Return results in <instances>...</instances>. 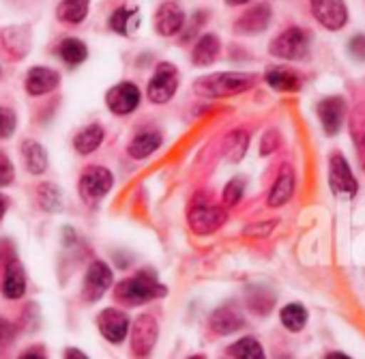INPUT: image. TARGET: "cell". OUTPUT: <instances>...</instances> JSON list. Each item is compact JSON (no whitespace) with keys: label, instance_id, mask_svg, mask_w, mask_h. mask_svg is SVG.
Returning <instances> with one entry per match:
<instances>
[{"label":"cell","instance_id":"7a4b0ae2","mask_svg":"<svg viewBox=\"0 0 365 359\" xmlns=\"http://www.w3.org/2000/svg\"><path fill=\"white\" fill-rule=\"evenodd\" d=\"M254 84H256L254 74L226 71V74H213V76H205L196 80L194 89L202 97H232V95L254 89Z\"/></svg>","mask_w":365,"mask_h":359},{"label":"cell","instance_id":"e0dca14e","mask_svg":"<svg viewBox=\"0 0 365 359\" xmlns=\"http://www.w3.org/2000/svg\"><path fill=\"white\" fill-rule=\"evenodd\" d=\"M26 293V273L18 258L7 261L5 265V278H3V295L11 301L22 299Z\"/></svg>","mask_w":365,"mask_h":359},{"label":"cell","instance_id":"7bdbcfd3","mask_svg":"<svg viewBox=\"0 0 365 359\" xmlns=\"http://www.w3.org/2000/svg\"><path fill=\"white\" fill-rule=\"evenodd\" d=\"M65 359H88V357H86L80 348H67Z\"/></svg>","mask_w":365,"mask_h":359},{"label":"cell","instance_id":"8992f818","mask_svg":"<svg viewBox=\"0 0 365 359\" xmlns=\"http://www.w3.org/2000/svg\"><path fill=\"white\" fill-rule=\"evenodd\" d=\"M329 186L339 198H352L359 190L356 178L352 176V170L341 153H333L329 159Z\"/></svg>","mask_w":365,"mask_h":359},{"label":"cell","instance_id":"277c9868","mask_svg":"<svg viewBox=\"0 0 365 359\" xmlns=\"http://www.w3.org/2000/svg\"><path fill=\"white\" fill-rule=\"evenodd\" d=\"M226 211L217 205H213L211 201H205L202 196H198L190 209L187 222L192 226V231L196 235H211L215 231H220L226 224Z\"/></svg>","mask_w":365,"mask_h":359},{"label":"cell","instance_id":"d590c367","mask_svg":"<svg viewBox=\"0 0 365 359\" xmlns=\"http://www.w3.org/2000/svg\"><path fill=\"white\" fill-rule=\"evenodd\" d=\"M16 131V114L9 108H0V138H9Z\"/></svg>","mask_w":365,"mask_h":359},{"label":"cell","instance_id":"d6a6232c","mask_svg":"<svg viewBox=\"0 0 365 359\" xmlns=\"http://www.w3.org/2000/svg\"><path fill=\"white\" fill-rule=\"evenodd\" d=\"M352 138L356 144L359 161L365 170V108H359L356 116L352 118Z\"/></svg>","mask_w":365,"mask_h":359},{"label":"cell","instance_id":"603a6c76","mask_svg":"<svg viewBox=\"0 0 365 359\" xmlns=\"http://www.w3.org/2000/svg\"><path fill=\"white\" fill-rule=\"evenodd\" d=\"M220 50H222V44H220L217 35H202L196 41V48H194V54H192L194 65H198V67L211 65L220 56Z\"/></svg>","mask_w":365,"mask_h":359},{"label":"cell","instance_id":"f1b7e54d","mask_svg":"<svg viewBox=\"0 0 365 359\" xmlns=\"http://www.w3.org/2000/svg\"><path fill=\"white\" fill-rule=\"evenodd\" d=\"M228 353L235 357V359H267L264 357V350L260 346V342L256 338H241L239 342H235Z\"/></svg>","mask_w":365,"mask_h":359},{"label":"cell","instance_id":"ac0fdd59","mask_svg":"<svg viewBox=\"0 0 365 359\" xmlns=\"http://www.w3.org/2000/svg\"><path fill=\"white\" fill-rule=\"evenodd\" d=\"M61 82V76L58 71L50 69V67H33L29 74H26V91L37 97V95H48L52 93Z\"/></svg>","mask_w":365,"mask_h":359},{"label":"cell","instance_id":"cb8c5ba5","mask_svg":"<svg viewBox=\"0 0 365 359\" xmlns=\"http://www.w3.org/2000/svg\"><path fill=\"white\" fill-rule=\"evenodd\" d=\"M22 157L31 174H43L48 170V153L39 142L26 140L22 144Z\"/></svg>","mask_w":365,"mask_h":359},{"label":"cell","instance_id":"5b68a950","mask_svg":"<svg viewBox=\"0 0 365 359\" xmlns=\"http://www.w3.org/2000/svg\"><path fill=\"white\" fill-rule=\"evenodd\" d=\"M114 186V176L103 166H88L80 176V196L86 205H97Z\"/></svg>","mask_w":365,"mask_h":359},{"label":"cell","instance_id":"44dd1931","mask_svg":"<svg viewBox=\"0 0 365 359\" xmlns=\"http://www.w3.org/2000/svg\"><path fill=\"white\" fill-rule=\"evenodd\" d=\"M267 84L277 93H297L301 89V76L288 67H271L264 74Z\"/></svg>","mask_w":365,"mask_h":359},{"label":"cell","instance_id":"83f0119b","mask_svg":"<svg viewBox=\"0 0 365 359\" xmlns=\"http://www.w3.org/2000/svg\"><path fill=\"white\" fill-rule=\"evenodd\" d=\"M138 26V11L133 7H120L110 18V29L118 35H129Z\"/></svg>","mask_w":365,"mask_h":359},{"label":"cell","instance_id":"2e32d148","mask_svg":"<svg viewBox=\"0 0 365 359\" xmlns=\"http://www.w3.org/2000/svg\"><path fill=\"white\" fill-rule=\"evenodd\" d=\"M0 37H3L5 52L11 59L20 61L29 54V50H31V29L29 26H7Z\"/></svg>","mask_w":365,"mask_h":359},{"label":"cell","instance_id":"6da1fadb","mask_svg":"<svg viewBox=\"0 0 365 359\" xmlns=\"http://www.w3.org/2000/svg\"><path fill=\"white\" fill-rule=\"evenodd\" d=\"M168 290L165 286H161L157 282V278H153L148 271H140L133 278H127L123 282H118L114 286V299L127 308H135L142 303H148L153 299L163 297Z\"/></svg>","mask_w":365,"mask_h":359},{"label":"cell","instance_id":"52a82bcc","mask_svg":"<svg viewBox=\"0 0 365 359\" xmlns=\"http://www.w3.org/2000/svg\"><path fill=\"white\" fill-rule=\"evenodd\" d=\"M178 89V69L172 63H159L150 82H148V99L153 103H168Z\"/></svg>","mask_w":365,"mask_h":359},{"label":"cell","instance_id":"9a60e30c","mask_svg":"<svg viewBox=\"0 0 365 359\" xmlns=\"http://www.w3.org/2000/svg\"><path fill=\"white\" fill-rule=\"evenodd\" d=\"M271 7L267 3H260L256 7H250L237 22H235V31L241 33V35H256V33H262L269 22H271Z\"/></svg>","mask_w":365,"mask_h":359},{"label":"cell","instance_id":"b9f144b4","mask_svg":"<svg viewBox=\"0 0 365 359\" xmlns=\"http://www.w3.org/2000/svg\"><path fill=\"white\" fill-rule=\"evenodd\" d=\"M18 359H48V357H46V353H43V348H41V346H39V348H37V346H33V348L24 350Z\"/></svg>","mask_w":365,"mask_h":359},{"label":"cell","instance_id":"ffe728a7","mask_svg":"<svg viewBox=\"0 0 365 359\" xmlns=\"http://www.w3.org/2000/svg\"><path fill=\"white\" fill-rule=\"evenodd\" d=\"M292 194H294V172H292L290 166H282V170H279V174L275 178V183H273V188L269 192L267 203H269V207L275 209V207L286 205L292 198Z\"/></svg>","mask_w":365,"mask_h":359},{"label":"cell","instance_id":"7dc6e473","mask_svg":"<svg viewBox=\"0 0 365 359\" xmlns=\"http://www.w3.org/2000/svg\"><path fill=\"white\" fill-rule=\"evenodd\" d=\"M190 359H205L202 355H194V357H190Z\"/></svg>","mask_w":365,"mask_h":359},{"label":"cell","instance_id":"9c48e42d","mask_svg":"<svg viewBox=\"0 0 365 359\" xmlns=\"http://www.w3.org/2000/svg\"><path fill=\"white\" fill-rule=\"evenodd\" d=\"M312 16L327 31H341L348 22V9L344 0H309Z\"/></svg>","mask_w":365,"mask_h":359},{"label":"cell","instance_id":"484cf974","mask_svg":"<svg viewBox=\"0 0 365 359\" xmlns=\"http://www.w3.org/2000/svg\"><path fill=\"white\" fill-rule=\"evenodd\" d=\"M103 142V127L101 125H88L82 131L76 133L73 138V146L80 155H88L95 153Z\"/></svg>","mask_w":365,"mask_h":359},{"label":"cell","instance_id":"30bf717a","mask_svg":"<svg viewBox=\"0 0 365 359\" xmlns=\"http://www.w3.org/2000/svg\"><path fill=\"white\" fill-rule=\"evenodd\" d=\"M110 286H112V271H110V267L106 263H101V261L91 263L88 271L84 275V286H82L84 301H91V303L99 301Z\"/></svg>","mask_w":365,"mask_h":359},{"label":"cell","instance_id":"d4e9b609","mask_svg":"<svg viewBox=\"0 0 365 359\" xmlns=\"http://www.w3.org/2000/svg\"><path fill=\"white\" fill-rule=\"evenodd\" d=\"M161 146V136L157 131H144V133H138L129 146H127V153L133 157V159H144L148 155H153L157 148Z\"/></svg>","mask_w":365,"mask_h":359},{"label":"cell","instance_id":"f35d334b","mask_svg":"<svg viewBox=\"0 0 365 359\" xmlns=\"http://www.w3.org/2000/svg\"><path fill=\"white\" fill-rule=\"evenodd\" d=\"M275 226H277L275 220L262 222V224H254V226H247V228H245V237H267V235H271V231H273Z\"/></svg>","mask_w":365,"mask_h":359},{"label":"cell","instance_id":"4fadbf2b","mask_svg":"<svg viewBox=\"0 0 365 359\" xmlns=\"http://www.w3.org/2000/svg\"><path fill=\"white\" fill-rule=\"evenodd\" d=\"M318 118L322 123V129L327 136L339 133L344 121H346V101L344 97H327L318 103Z\"/></svg>","mask_w":365,"mask_h":359},{"label":"cell","instance_id":"e575fe53","mask_svg":"<svg viewBox=\"0 0 365 359\" xmlns=\"http://www.w3.org/2000/svg\"><path fill=\"white\" fill-rule=\"evenodd\" d=\"M250 308L256 312V314H267L271 308H273V297L269 295V293H264V290H254L252 295H250Z\"/></svg>","mask_w":365,"mask_h":359},{"label":"cell","instance_id":"ee69618b","mask_svg":"<svg viewBox=\"0 0 365 359\" xmlns=\"http://www.w3.org/2000/svg\"><path fill=\"white\" fill-rule=\"evenodd\" d=\"M5 211H7V198H5V196H0V220H3Z\"/></svg>","mask_w":365,"mask_h":359},{"label":"cell","instance_id":"ba28073f","mask_svg":"<svg viewBox=\"0 0 365 359\" xmlns=\"http://www.w3.org/2000/svg\"><path fill=\"white\" fill-rule=\"evenodd\" d=\"M159 335V325L153 314H140L131 325V350L135 357H146Z\"/></svg>","mask_w":365,"mask_h":359},{"label":"cell","instance_id":"5bb4252c","mask_svg":"<svg viewBox=\"0 0 365 359\" xmlns=\"http://www.w3.org/2000/svg\"><path fill=\"white\" fill-rule=\"evenodd\" d=\"M182 26H185V14H182L178 3L168 0V3H163L157 9V14H155V31L161 37H172V35L180 33Z\"/></svg>","mask_w":365,"mask_h":359},{"label":"cell","instance_id":"8d00e7d4","mask_svg":"<svg viewBox=\"0 0 365 359\" xmlns=\"http://www.w3.org/2000/svg\"><path fill=\"white\" fill-rule=\"evenodd\" d=\"M14 176H16L14 163L9 161V157L3 151H0V188L11 186L14 183Z\"/></svg>","mask_w":365,"mask_h":359},{"label":"cell","instance_id":"f546056e","mask_svg":"<svg viewBox=\"0 0 365 359\" xmlns=\"http://www.w3.org/2000/svg\"><path fill=\"white\" fill-rule=\"evenodd\" d=\"M247 144H250V133H247V131L237 129V131L228 133V136H226V144H224L226 157H228L230 161H235V163H237V161L245 155Z\"/></svg>","mask_w":365,"mask_h":359},{"label":"cell","instance_id":"bcb514c9","mask_svg":"<svg viewBox=\"0 0 365 359\" xmlns=\"http://www.w3.org/2000/svg\"><path fill=\"white\" fill-rule=\"evenodd\" d=\"M228 5H232V7H237V5H245V3H250V0H226Z\"/></svg>","mask_w":365,"mask_h":359},{"label":"cell","instance_id":"7402d4cb","mask_svg":"<svg viewBox=\"0 0 365 359\" xmlns=\"http://www.w3.org/2000/svg\"><path fill=\"white\" fill-rule=\"evenodd\" d=\"M88 7H91V0H61L56 18L69 26H78L86 20Z\"/></svg>","mask_w":365,"mask_h":359},{"label":"cell","instance_id":"c3c4849f","mask_svg":"<svg viewBox=\"0 0 365 359\" xmlns=\"http://www.w3.org/2000/svg\"><path fill=\"white\" fill-rule=\"evenodd\" d=\"M0 76H3V71H0Z\"/></svg>","mask_w":365,"mask_h":359},{"label":"cell","instance_id":"836d02e7","mask_svg":"<svg viewBox=\"0 0 365 359\" xmlns=\"http://www.w3.org/2000/svg\"><path fill=\"white\" fill-rule=\"evenodd\" d=\"M243 190H245V181H243V178H232V181L224 188V194H222L224 205L226 207L239 205V201L243 198Z\"/></svg>","mask_w":365,"mask_h":359},{"label":"cell","instance_id":"7c38bea8","mask_svg":"<svg viewBox=\"0 0 365 359\" xmlns=\"http://www.w3.org/2000/svg\"><path fill=\"white\" fill-rule=\"evenodd\" d=\"M97 325H99L101 335L112 344H120L129 333V316L116 308L103 310L97 318Z\"/></svg>","mask_w":365,"mask_h":359},{"label":"cell","instance_id":"4316f807","mask_svg":"<svg viewBox=\"0 0 365 359\" xmlns=\"http://www.w3.org/2000/svg\"><path fill=\"white\" fill-rule=\"evenodd\" d=\"M58 54H61V59H63L67 65L76 67V65H80V63L86 61L88 48L84 46V41H80V39H76V37H69V39H63V41H61Z\"/></svg>","mask_w":365,"mask_h":359},{"label":"cell","instance_id":"3957f363","mask_svg":"<svg viewBox=\"0 0 365 359\" xmlns=\"http://www.w3.org/2000/svg\"><path fill=\"white\" fill-rule=\"evenodd\" d=\"M269 52L277 59H286V61H303L309 56V35L303 29H286L282 35H277L271 46Z\"/></svg>","mask_w":365,"mask_h":359},{"label":"cell","instance_id":"d6986e66","mask_svg":"<svg viewBox=\"0 0 365 359\" xmlns=\"http://www.w3.org/2000/svg\"><path fill=\"white\" fill-rule=\"evenodd\" d=\"M245 320L243 316L232 308V305H224V308H217L211 318H209V329L215 333V335H228V333H235L239 329H243Z\"/></svg>","mask_w":365,"mask_h":359},{"label":"cell","instance_id":"f6af8a7d","mask_svg":"<svg viewBox=\"0 0 365 359\" xmlns=\"http://www.w3.org/2000/svg\"><path fill=\"white\" fill-rule=\"evenodd\" d=\"M324 359H350L348 355H344V353H329Z\"/></svg>","mask_w":365,"mask_h":359},{"label":"cell","instance_id":"4dcf8cb0","mask_svg":"<svg viewBox=\"0 0 365 359\" xmlns=\"http://www.w3.org/2000/svg\"><path fill=\"white\" fill-rule=\"evenodd\" d=\"M282 325L290 331H301L307 323V310L301 303H288L286 308H282L279 312Z\"/></svg>","mask_w":365,"mask_h":359},{"label":"cell","instance_id":"74e56055","mask_svg":"<svg viewBox=\"0 0 365 359\" xmlns=\"http://www.w3.org/2000/svg\"><path fill=\"white\" fill-rule=\"evenodd\" d=\"M16 333H18L16 325L11 320H7L5 316H0V346L9 344L16 338Z\"/></svg>","mask_w":365,"mask_h":359},{"label":"cell","instance_id":"8fae6325","mask_svg":"<svg viewBox=\"0 0 365 359\" xmlns=\"http://www.w3.org/2000/svg\"><path fill=\"white\" fill-rule=\"evenodd\" d=\"M106 103L116 116H127L131 114L138 103H140V89L133 82H120L112 86L106 95Z\"/></svg>","mask_w":365,"mask_h":359},{"label":"cell","instance_id":"60d3db41","mask_svg":"<svg viewBox=\"0 0 365 359\" xmlns=\"http://www.w3.org/2000/svg\"><path fill=\"white\" fill-rule=\"evenodd\" d=\"M348 50L354 59L359 61H365V35H359V37H352L350 44H348Z\"/></svg>","mask_w":365,"mask_h":359},{"label":"cell","instance_id":"1f68e13d","mask_svg":"<svg viewBox=\"0 0 365 359\" xmlns=\"http://www.w3.org/2000/svg\"><path fill=\"white\" fill-rule=\"evenodd\" d=\"M37 201L41 205L43 211L48 213H56L61 211L63 207V196H61V190L52 183H41L39 190H37Z\"/></svg>","mask_w":365,"mask_h":359},{"label":"cell","instance_id":"ab89813d","mask_svg":"<svg viewBox=\"0 0 365 359\" xmlns=\"http://www.w3.org/2000/svg\"><path fill=\"white\" fill-rule=\"evenodd\" d=\"M277 146H279V133L277 131H267L264 133V138H262V144H260V153L262 155H271L273 151H277Z\"/></svg>","mask_w":365,"mask_h":359}]
</instances>
